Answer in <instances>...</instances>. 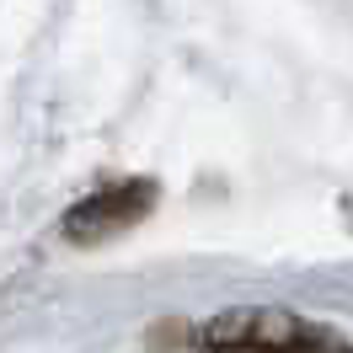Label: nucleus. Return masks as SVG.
Returning <instances> with one entry per match:
<instances>
[{
	"mask_svg": "<svg viewBox=\"0 0 353 353\" xmlns=\"http://www.w3.org/2000/svg\"><path fill=\"white\" fill-rule=\"evenodd\" d=\"M193 343L203 353H353V343L343 332L305 321L294 310H268V305L225 310V316H214L193 332Z\"/></svg>",
	"mask_w": 353,
	"mask_h": 353,
	"instance_id": "obj_1",
	"label": "nucleus"
},
{
	"mask_svg": "<svg viewBox=\"0 0 353 353\" xmlns=\"http://www.w3.org/2000/svg\"><path fill=\"white\" fill-rule=\"evenodd\" d=\"M155 203V182H118V188H102L97 199L75 203L65 214V236L70 241H108V236H118V230H129V225H139L145 214H150Z\"/></svg>",
	"mask_w": 353,
	"mask_h": 353,
	"instance_id": "obj_2",
	"label": "nucleus"
}]
</instances>
